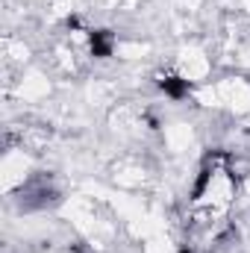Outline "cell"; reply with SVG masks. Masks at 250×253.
I'll return each mask as SVG.
<instances>
[{"label":"cell","mask_w":250,"mask_h":253,"mask_svg":"<svg viewBox=\"0 0 250 253\" xmlns=\"http://www.w3.org/2000/svg\"><path fill=\"white\" fill-rule=\"evenodd\" d=\"M159 88L171 97V100H183L188 94V88H191V80H188L186 74H162L159 77Z\"/></svg>","instance_id":"obj_2"},{"label":"cell","mask_w":250,"mask_h":253,"mask_svg":"<svg viewBox=\"0 0 250 253\" xmlns=\"http://www.w3.org/2000/svg\"><path fill=\"white\" fill-rule=\"evenodd\" d=\"M239 174L233 168V159L227 153H209L200 165V174L194 180L191 200L194 206H203L209 212L227 209L239 197Z\"/></svg>","instance_id":"obj_1"},{"label":"cell","mask_w":250,"mask_h":253,"mask_svg":"<svg viewBox=\"0 0 250 253\" xmlns=\"http://www.w3.org/2000/svg\"><path fill=\"white\" fill-rule=\"evenodd\" d=\"M180 253H194V251H188V248H186V251H180Z\"/></svg>","instance_id":"obj_3"}]
</instances>
